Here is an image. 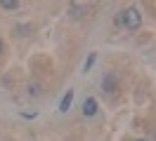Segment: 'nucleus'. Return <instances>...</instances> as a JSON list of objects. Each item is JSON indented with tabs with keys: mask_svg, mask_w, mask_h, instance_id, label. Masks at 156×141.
<instances>
[{
	"mask_svg": "<svg viewBox=\"0 0 156 141\" xmlns=\"http://www.w3.org/2000/svg\"><path fill=\"white\" fill-rule=\"evenodd\" d=\"M0 52H2V42H0Z\"/></svg>",
	"mask_w": 156,
	"mask_h": 141,
	"instance_id": "6e6552de",
	"label": "nucleus"
},
{
	"mask_svg": "<svg viewBox=\"0 0 156 141\" xmlns=\"http://www.w3.org/2000/svg\"><path fill=\"white\" fill-rule=\"evenodd\" d=\"M69 12H71L73 17H88L90 7H88V5H83V2H71V5H69Z\"/></svg>",
	"mask_w": 156,
	"mask_h": 141,
	"instance_id": "20e7f679",
	"label": "nucleus"
},
{
	"mask_svg": "<svg viewBox=\"0 0 156 141\" xmlns=\"http://www.w3.org/2000/svg\"><path fill=\"white\" fill-rule=\"evenodd\" d=\"M102 87H104V94H116V89H118V80H116V75L114 73H109V75H104V80H102Z\"/></svg>",
	"mask_w": 156,
	"mask_h": 141,
	"instance_id": "f03ea898",
	"label": "nucleus"
},
{
	"mask_svg": "<svg viewBox=\"0 0 156 141\" xmlns=\"http://www.w3.org/2000/svg\"><path fill=\"white\" fill-rule=\"evenodd\" d=\"M71 103H73V89H69V92L64 94V99L59 103V113H66L69 108H71Z\"/></svg>",
	"mask_w": 156,
	"mask_h": 141,
	"instance_id": "39448f33",
	"label": "nucleus"
},
{
	"mask_svg": "<svg viewBox=\"0 0 156 141\" xmlns=\"http://www.w3.org/2000/svg\"><path fill=\"white\" fill-rule=\"evenodd\" d=\"M0 5H2L5 9H17V7H19V2H17V0H2Z\"/></svg>",
	"mask_w": 156,
	"mask_h": 141,
	"instance_id": "423d86ee",
	"label": "nucleus"
},
{
	"mask_svg": "<svg viewBox=\"0 0 156 141\" xmlns=\"http://www.w3.org/2000/svg\"><path fill=\"white\" fill-rule=\"evenodd\" d=\"M121 24L130 31H137V28L142 26V14H140V9L137 7H126L121 12Z\"/></svg>",
	"mask_w": 156,
	"mask_h": 141,
	"instance_id": "f257e3e1",
	"label": "nucleus"
},
{
	"mask_svg": "<svg viewBox=\"0 0 156 141\" xmlns=\"http://www.w3.org/2000/svg\"><path fill=\"white\" fill-rule=\"evenodd\" d=\"M95 61H97V52H92V54L88 56V61H85V71H90V68H92V64H95Z\"/></svg>",
	"mask_w": 156,
	"mask_h": 141,
	"instance_id": "0eeeda50",
	"label": "nucleus"
},
{
	"mask_svg": "<svg viewBox=\"0 0 156 141\" xmlns=\"http://www.w3.org/2000/svg\"><path fill=\"white\" fill-rule=\"evenodd\" d=\"M83 115H88V118L97 115V99H95V96H88V99L83 101Z\"/></svg>",
	"mask_w": 156,
	"mask_h": 141,
	"instance_id": "7ed1b4c3",
	"label": "nucleus"
},
{
	"mask_svg": "<svg viewBox=\"0 0 156 141\" xmlns=\"http://www.w3.org/2000/svg\"><path fill=\"white\" fill-rule=\"evenodd\" d=\"M137 141H147V139H137Z\"/></svg>",
	"mask_w": 156,
	"mask_h": 141,
	"instance_id": "1a4fd4ad",
	"label": "nucleus"
}]
</instances>
